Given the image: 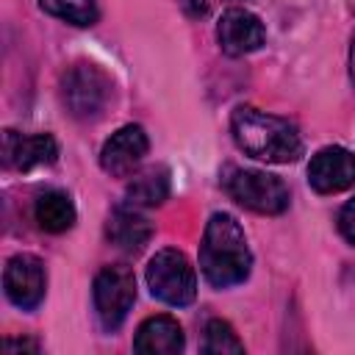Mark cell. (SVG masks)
<instances>
[{
	"label": "cell",
	"mask_w": 355,
	"mask_h": 355,
	"mask_svg": "<svg viewBox=\"0 0 355 355\" xmlns=\"http://www.w3.org/2000/svg\"><path fill=\"white\" fill-rule=\"evenodd\" d=\"M3 288H6L8 302L17 305L19 311L39 308V302L44 300V291H47V272H44L42 258H36L31 252L11 255L3 269Z\"/></svg>",
	"instance_id": "cell-7"
},
{
	"label": "cell",
	"mask_w": 355,
	"mask_h": 355,
	"mask_svg": "<svg viewBox=\"0 0 355 355\" xmlns=\"http://www.w3.org/2000/svg\"><path fill=\"white\" fill-rule=\"evenodd\" d=\"M42 11L78 28H92L100 17L97 0H39Z\"/></svg>",
	"instance_id": "cell-16"
},
{
	"label": "cell",
	"mask_w": 355,
	"mask_h": 355,
	"mask_svg": "<svg viewBox=\"0 0 355 355\" xmlns=\"http://www.w3.org/2000/svg\"><path fill=\"white\" fill-rule=\"evenodd\" d=\"M338 233L349 241V244H355V197L352 200H347L344 205H341V211H338Z\"/></svg>",
	"instance_id": "cell-18"
},
{
	"label": "cell",
	"mask_w": 355,
	"mask_h": 355,
	"mask_svg": "<svg viewBox=\"0 0 355 355\" xmlns=\"http://www.w3.org/2000/svg\"><path fill=\"white\" fill-rule=\"evenodd\" d=\"M252 252L244 227L233 214L216 211L205 222L200 241V272L214 288H230L250 277Z\"/></svg>",
	"instance_id": "cell-1"
},
{
	"label": "cell",
	"mask_w": 355,
	"mask_h": 355,
	"mask_svg": "<svg viewBox=\"0 0 355 355\" xmlns=\"http://www.w3.org/2000/svg\"><path fill=\"white\" fill-rule=\"evenodd\" d=\"M3 347H6L8 352H17V349H31V352H36V349H39V344L31 341V338H6Z\"/></svg>",
	"instance_id": "cell-20"
},
{
	"label": "cell",
	"mask_w": 355,
	"mask_h": 355,
	"mask_svg": "<svg viewBox=\"0 0 355 355\" xmlns=\"http://www.w3.org/2000/svg\"><path fill=\"white\" fill-rule=\"evenodd\" d=\"M216 39L225 55H247L255 53L263 42H266V28L261 22L258 14H252L250 8L241 6H230L227 11H222L219 22H216Z\"/></svg>",
	"instance_id": "cell-8"
},
{
	"label": "cell",
	"mask_w": 355,
	"mask_h": 355,
	"mask_svg": "<svg viewBox=\"0 0 355 355\" xmlns=\"http://www.w3.org/2000/svg\"><path fill=\"white\" fill-rule=\"evenodd\" d=\"M222 189L225 194L239 202L247 211L255 214H283L291 202L288 186L263 169H241V166H225L222 172Z\"/></svg>",
	"instance_id": "cell-4"
},
{
	"label": "cell",
	"mask_w": 355,
	"mask_h": 355,
	"mask_svg": "<svg viewBox=\"0 0 355 355\" xmlns=\"http://www.w3.org/2000/svg\"><path fill=\"white\" fill-rule=\"evenodd\" d=\"M169 189H172L169 169L164 164H155V166H147L139 175H133V180L125 189V202L139 205V208H153L169 197Z\"/></svg>",
	"instance_id": "cell-14"
},
{
	"label": "cell",
	"mask_w": 355,
	"mask_h": 355,
	"mask_svg": "<svg viewBox=\"0 0 355 355\" xmlns=\"http://www.w3.org/2000/svg\"><path fill=\"white\" fill-rule=\"evenodd\" d=\"M183 344H186L183 327L169 313L147 316L133 336V349L141 355H175L183 349Z\"/></svg>",
	"instance_id": "cell-13"
},
{
	"label": "cell",
	"mask_w": 355,
	"mask_h": 355,
	"mask_svg": "<svg viewBox=\"0 0 355 355\" xmlns=\"http://www.w3.org/2000/svg\"><path fill=\"white\" fill-rule=\"evenodd\" d=\"M150 150V139L141 125H122L111 133L100 150V166L111 178H128Z\"/></svg>",
	"instance_id": "cell-10"
},
{
	"label": "cell",
	"mask_w": 355,
	"mask_h": 355,
	"mask_svg": "<svg viewBox=\"0 0 355 355\" xmlns=\"http://www.w3.org/2000/svg\"><path fill=\"white\" fill-rule=\"evenodd\" d=\"M33 216H36V225L47 233H64L75 225L78 219V211H75V202L69 200L67 191L61 189H47L36 197L33 202Z\"/></svg>",
	"instance_id": "cell-15"
},
{
	"label": "cell",
	"mask_w": 355,
	"mask_h": 355,
	"mask_svg": "<svg viewBox=\"0 0 355 355\" xmlns=\"http://www.w3.org/2000/svg\"><path fill=\"white\" fill-rule=\"evenodd\" d=\"M230 133L244 155L266 164H294L302 155V136L294 122L252 105H239L233 111Z\"/></svg>",
	"instance_id": "cell-2"
},
{
	"label": "cell",
	"mask_w": 355,
	"mask_h": 355,
	"mask_svg": "<svg viewBox=\"0 0 355 355\" xmlns=\"http://www.w3.org/2000/svg\"><path fill=\"white\" fill-rule=\"evenodd\" d=\"M144 277H147L150 294L172 308H186L197 297V272L186 258V252L175 247L158 250L150 258Z\"/></svg>",
	"instance_id": "cell-5"
},
{
	"label": "cell",
	"mask_w": 355,
	"mask_h": 355,
	"mask_svg": "<svg viewBox=\"0 0 355 355\" xmlns=\"http://www.w3.org/2000/svg\"><path fill=\"white\" fill-rule=\"evenodd\" d=\"M349 78L355 86V33H352V44H349Z\"/></svg>",
	"instance_id": "cell-21"
},
{
	"label": "cell",
	"mask_w": 355,
	"mask_h": 355,
	"mask_svg": "<svg viewBox=\"0 0 355 355\" xmlns=\"http://www.w3.org/2000/svg\"><path fill=\"white\" fill-rule=\"evenodd\" d=\"M178 6H180V11H183L186 17H191V19H200V17L208 14V0H178Z\"/></svg>",
	"instance_id": "cell-19"
},
{
	"label": "cell",
	"mask_w": 355,
	"mask_h": 355,
	"mask_svg": "<svg viewBox=\"0 0 355 355\" xmlns=\"http://www.w3.org/2000/svg\"><path fill=\"white\" fill-rule=\"evenodd\" d=\"M58 158V144L50 133L22 136L11 128L3 130V164L17 172H31L39 166H50Z\"/></svg>",
	"instance_id": "cell-11"
},
{
	"label": "cell",
	"mask_w": 355,
	"mask_h": 355,
	"mask_svg": "<svg viewBox=\"0 0 355 355\" xmlns=\"http://www.w3.org/2000/svg\"><path fill=\"white\" fill-rule=\"evenodd\" d=\"M92 300H94V311L97 319L105 330H119L122 322L128 319L133 302H136V277L133 269L114 263V266H103L94 275L92 283Z\"/></svg>",
	"instance_id": "cell-6"
},
{
	"label": "cell",
	"mask_w": 355,
	"mask_h": 355,
	"mask_svg": "<svg viewBox=\"0 0 355 355\" xmlns=\"http://www.w3.org/2000/svg\"><path fill=\"white\" fill-rule=\"evenodd\" d=\"M202 352L205 355H225V352H244V341L225 319H211L205 324L202 336Z\"/></svg>",
	"instance_id": "cell-17"
},
{
	"label": "cell",
	"mask_w": 355,
	"mask_h": 355,
	"mask_svg": "<svg viewBox=\"0 0 355 355\" xmlns=\"http://www.w3.org/2000/svg\"><path fill=\"white\" fill-rule=\"evenodd\" d=\"M308 183L316 194H336L355 186V153L347 147L330 144L311 155Z\"/></svg>",
	"instance_id": "cell-9"
},
{
	"label": "cell",
	"mask_w": 355,
	"mask_h": 355,
	"mask_svg": "<svg viewBox=\"0 0 355 355\" xmlns=\"http://www.w3.org/2000/svg\"><path fill=\"white\" fill-rule=\"evenodd\" d=\"M111 78L92 61H78L61 75V103L67 114L80 122L100 119L111 103Z\"/></svg>",
	"instance_id": "cell-3"
},
{
	"label": "cell",
	"mask_w": 355,
	"mask_h": 355,
	"mask_svg": "<svg viewBox=\"0 0 355 355\" xmlns=\"http://www.w3.org/2000/svg\"><path fill=\"white\" fill-rule=\"evenodd\" d=\"M105 239L122 252H141L144 244L153 239V222L141 214L139 205L122 202L111 211L105 222Z\"/></svg>",
	"instance_id": "cell-12"
}]
</instances>
